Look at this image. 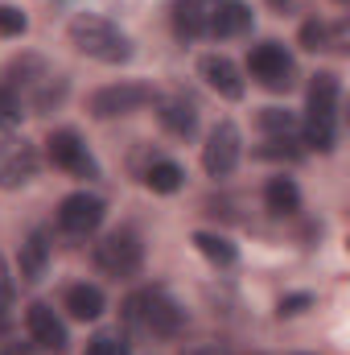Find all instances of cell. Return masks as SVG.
<instances>
[{"mask_svg": "<svg viewBox=\"0 0 350 355\" xmlns=\"http://www.w3.org/2000/svg\"><path fill=\"white\" fill-rule=\"evenodd\" d=\"M260 157H288V162H297L301 157V141L297 137H268Z\"/></svg>", "mask_w": 350, "mask_h": 355, "instance_id": "cell-25", "label": "cell"}, {"mask_svg": "<svg viewBox=\"0 0 350 355\" xmlns=\"http://www.w3.org/2000/svg\"><path fill=\"white\" fill-rule=\"evenodd\" d=\"M46 153H50V162H54L58 170H66V174L99 178V162L91 157V149L83 145V137H79L75 128H58V132H50Z\"/></svg>", "mask_w": 350, "mask_h": 355, "instance_id": "cell-10", "label": "cell"}, {"mask_svg": "<svg viewBox=\"0 0 350 355\" xmlns=\"http://www.w3.org/2000/svg\"><path fill=\"white\" fill-rule=\"evenodd\" d=\"M198 71H202V79H206V87L219 91L223 99H243V75H239V67L227 58V54H206L202 62H198Z\"/></svg>", "mask_w": 350, "mask_h": 355, "instance_id": "cell-14", "label": "cell"}, {"mask_svg": "<svg viewBox=\"0 0 350 355\" xmlns=\"http://www.w3.org/2000/svg\"><path fill=\"white\" fill-rule=\"evenodd\" d=\"M145 186H149L153 194H177V190L185 186V170H181L177 162H153V166L145 170Z\"/></svg>", "mask_w": 350, "mask_h": 355, "instance_id": "cell-20", "label": "cell"}, {"mask_svg": "<svg viewBox=\"0 0 350 355\" xmlns=\"http://www.w3.org/2000/svg\"><path fill=\"white\" fill-rule=\"evenodd\" d=\"M83 355H132V352H128V339H124V335L99 331V335L87 343V352H83Z\"/></svg>", "mask_w": 350, "mask_h": 355, "instance_id": "cell-23", "label": "cell"}, {"mask_svg": "<svg viewBox=\"0 0 350 355\" xmlns=\"http://www.w3.org/2000/svg\"><path fill=\"white\" fill-rule=\"evenodd\" d=\"M260 128H264V137H297V116L284 112V107H264Z\"/></svg>", "mask_w": 350, "mask_h": 355, "instance_id": "cell-22", "label": "cell"}, {"mask_svg": "<svg viewBox=\"0 0 350 355\" xmlns=\"http://www.w3.org/2000/svg\"><path fill=\"white\" fill-rule=\"evenodd\" d=\"M194 248L210 261V265L227 268L239 261V252H235V244L227 240V236H219V232H194Z\"/></svg>", "mask_w": 350, "mask_h": 355, "instance_id": "cell-19", "label": "cell"}, {"mask_svg": "<svg viewBox=\"0 0 350 355\" xmlns=\"http://www.w3.org/2000/svg\"><path fill=\"white\" fill-rule=\"evenodd\" d=\"M157 120L165 132H174L181 141H190L198 132V103L185 95V91H174V95H157Z\"/></svg>", "mask_w": 350, "mask_h": 355, "instance_id": "cell-12", "label": "cell"}, {"mask_svg": "<svg viewBox=\"0 0 350 355\" xmlns=\"http://www.w3.org/2000/svg\"><path fill=\"white\" fill-rule=\"evenodd\" d=\"M264 202H268L272 215H297L301 211V190H297L293 178H272L268 190H264Z\"/></svg>", "mask_w": 350, "mask_h": 355, "instance_id": "cell-18", "label": "cell"}, {"mask_svg": "<svg viewBox=\"0 0 350 355\" xmlns=\"http://www.w3.org/2000/svg\"><path fill=\"white\" fill-rule=\"evenodd\" d=\"M301 46L305 50H330V21H305L301 25Z\"/></svg>", "mask_w": 350, "mask_h": 355, "instance_id": "cell-24", "label": "cell"}, {"mask_svg": "<svg viewBox=\"0 0 350 355\" xmlns=\"http://www.w3.org/2000/svg\"><path fill=\"white\" fill-rule=\"evenodd\" d=\"M309 302H313L309 293H293V297H280V318H284V314H301Z\"/></svg>", "mask_w": 350, "mask_h": 355, "instance_id": "cell-28", "label": "cell"}, {"mask_svg": "<svg viewBox=\"0 0 350 355\" xmlns=\"http://www.w3.org/2000/svg\"><path fill=\"white\" fill-rule=\"evenodd\" d=\"M157 99V91L149 83H111V87H99L91 95V116L95 120H116V116H132L140 107H149Z\"/></svg>", "mask_w": 350, "mask_h": 355, "instance_id": "cell-6", "label": "cell"}, {"mask_svg": "<svg viewBox=\"0 0 350 355\" xmlns=\"http://www.w3.org/2000/svg\"><path fill=\"white\" fill-rule=\"evenodd\" d=\"M95 265H99V272H107L116 281H132L145 268V244H140V236L128 232V227L103 236L95 244Z\"/></svg>", "mask_w": 350, "mask_h": 355, "instance_id": "cell-4", "label": "cell"}, {"mask_svg": "<svg viewBox=\"0 0 350 355\" xmlns=\"http://www.w3.org/2000/svg\"><path fill=\"white\" fill-rule=\"evenodd\" d=\"M338 103H342V83L334 71H317L309 79V99H305V145L317 153H334L338 145Z\"/></svg>", "mask_w": 350, "mask_h": 355, "instance_id": "cell-1", "label": "cell"}, {"mask_svg": "<svg viewBox=\"0 0 350 355\" xmlns=\"http://www.w3.org/2000/svg\"><path fill=\"white\" fill-rule=\"evenodd\" d=\"M103 215H107V202H103L99 194H87V190L66 194V198L58 202V227H62L71 240H87V236H95L99 223H103Z\"/></svg>", "mask_w": 350, "mask_h": 355, "instance_id": "cell-8", "label": "cell"}, {"mask_svg": "<svg viewBox=\"0 0 350 355\" xmlns=\"http://www.w3.org/2000/svg\"><path fill=\"white\" fill-rule=\"evenodd\" d=\"M25 327H29V339L42 347V352H54L62 355L71 347V335H66V322L54 314V306H46V302H33L29 310H25Z\"/></svg>", "mask_w": 350, "mask_h": 355, "instance_id": "cell-11", "label": "cell"}, {"mask_svg": "<svg viewBox=\"0 0 350 355\" xmlns=\"http://www.w3.org/2000/svg\"><path fill=\"white\" fill-rule=\"evenodd\" d=\"M62 306H66V314H71V318H79V322H95V318L103 314L107 297H103V289H99V285L79 281V285H71V289H66Z\"/></svg>", "mask_w": 350, "mask_h": 355, "instance_id": "cell-16", "label": "cell"}, {"mask_svg": "<svg viewBox=\"0 0 350 355\" xmlns=\"http://www.w3.org/2000/svg\"><path fill=\"white\" fill-rule=\"evenodd\" d=\"M25 116V95L8 83H0V132H12Z\"/></svg>", "mask_w": 350, "mask_h": 355, "instance_id": "cell-21", "label": "cell"}, {"mask_svg": "<svg viewBox=\"0 0 350 355\" xmlns=\"http://www.w3.org/2000/svg\"><path fill=\"white\" fill-rule=\"evenodd\" d=\"M252 8L243 4V0H219L214 4V17H210V37H239V33H248L252 29Z\"/></svg>", "mask_w": 350, "mask_h": 355, "instance_id": "cell-15", "label": "cell"}, {"mask_svg": "<svg viewBox=\"0 0 350 355\" xmlns=\"http://www.w3.org/2000/svg\"><path fill=\"white\" fill-rule=\"evenodd\" d=\"M338 4H347V0H338Z\"/></svg>", "mask_w": 350, "mask_h": 355, "instance_id": "cell-31", "label": "cell"}, {"mask_svg": "<svg viewBox=\"0 0 350 355\" xmlns=\"http://www.w3.org/2000/svg\"><path fill=\"white\" fill-rule=\"evenodd\" d=\"M66 37H71V46H75L79 54H87L95 62H107V67H120V62L132 58L128 33H124L116 21L99 17V12H75L71 25H66Z\"/></svg>", "mask_w": 350, "mask_h": 355, "instance_id": "cell-3", "label": "cell"}, {"mask_svg": "<svg viewBox=\"0 0 350 355\" xmlns=\"http://www.w3.org/2000/svg\"><path fill=\"white\" fill-rule=\"evenodd\" d=\"M219 0H174L169 17H174V33L181 42H198L210 37V17H214Z\"/></svg>", "mask_w": 350, "mask_h": 355, "instance_id": "cell-13", "label": "cell"}, {"mask_svg": "<svg viewBox=\"0 0 350 355\" xmlns=\"http://www.w3.org/2000/svg\"><path fill=\"white\" fill-rule=\"evenodd\" d=\"M268 4H272V8H276V12H293V8H297V4H301V0H268Z\"/></svg>", "mask_w": 350, "mask_h": 355, "instance_id": "cell-30", "label": "cell"}, {"mask_svg": "<svg viewBox=\"0 0 350 355\" xmlns=\"http://www.w3.org/2000/svg\"><path fill=\"white\" fill-rule=\"evenodd\" d=\"M248 71H252V79L268 91H288L293 79H297V62H293V54H288L280 42H260V46H252Z\"/></svg>", "mask_w": 350, "mask_h": 355, "instance_id": "cell-5", "label": "cell"}, {"mask_svg": "<svg viewBox=\"0 0 350 355\" xmlns=\"http://www.w3.org/2000/svg\"><path fill=\"white\" fill-rule=\"evenodd\" d=\"M8 306H12V277H8V265H4V257H0V322H4V314H8Z\"/></svg>", "mask_w": 350, "mask_h": 355, "instance_id": "cell-27", "label": "cell"}, {"mask_svg": "<svg viewBox=\"0 0 350 355\" xmlns=\"http://www.w3.org/2000/svg\"><path fill=\"white\" fill-rule=\"evenodd\" d=\"M185 355H231V352L219 347V343H202V347H194V352H185Z\"/></svg>", "mask_w": 350, "mask_h": 355, "instance_id": "cell-29", "label": "cell"}, {"mask_svg": "<svg viewBox=\"0 0 350 355\" xmlns=\"http://www.w3.org/2000/svg\"><path fill=\"white\" fill-rule=\"evenodd\" d=\"M29 29V17L12 4H0V37H21Z\"/></svg>", "mask_w": 350, "mask_h": 355, "instance_id": "cell-26", "label": "cell"}, {"mask_svg": "<svg viewBox=\"0 0 350 355\" xmlns=\"http://www.w3.org/2000/svg\"><path fill=\"white\" fill-rule=\"evenodd\" d=\"M239 157H243V137H239V128H235L231 120H219V124L210 128L206 145H202V170L210 178H231L235 166H239Z\"/></svg>", "mask_w": 350, "mask_h": 355, "instance_id": "cell-7", "label": "cell"}, {"mask_svg": "<svg viewBox=\"0 0 350 355\" xmlns=\"http://www.w3.org/2000/svg\"><path fill=\"white\" fill-rule=\"evenodd\" d=\"M46 268H50V240H46V232H29L21 244V277L29 285H37L46 277Z\"/></svg>", "mask_w": 350, "mask_h": 355, "instance_id": "cell-17", "label": "cell"}, {"mask_svg": "<svg viewBox=\"0 0 350 355\" xmlns=\"http://www.w3.org/2000/svg\"><path fill=\"white\" fill-rule=\"evenodd\" d=\"M37 145L25 137H4L0 141V190H21L25 182L37 178Z\"/></svg>", "mask_w": 350, "mask_h": 355, "instance_id": "cell-9", "label": "cell"}, {"mask_svg": "<svg viewBox=\"0 0 350 355\" xmlns=\"http://www.w3.org/2000/svg\"><path fill=\"white\" fill-rule=\"evenodd\" d=\"M124 322L140 335H153V339H177L185 327V310L161 285H149V289H136L124 297Z\"/></svg>", "mask_w": 350, "mask_h": 355, "instance_id": "cell-2", "label": "cell"}]
</instances>
